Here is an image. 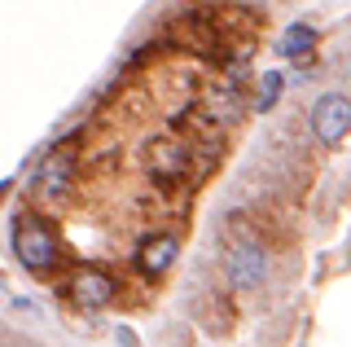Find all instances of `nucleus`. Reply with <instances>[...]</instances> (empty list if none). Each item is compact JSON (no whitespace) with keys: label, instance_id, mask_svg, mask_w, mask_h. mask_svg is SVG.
Segmentation results:
<instances>
[{"label":"nucleus","instance_id":"7","mask_svg":"<svg viewBox=\"0 0 351 347\" xmlns=\"http://www.w3.org/2000/svg\"><path fill=\"white\" fill-rule=\"evenodd\" d=\"M312 49H316V31L307 23H290V27H285V36H281V53H285V58H307Z\"/></svg>","mask_w":351,"mask_h":347},{"label":"nucleus","instance_id":"5","mask_svg":"<svg viewBox=\"0 0 351 347\" xmlns=\"http://www.w3.org/2000/svg\"><path fill=\"white\" fill-rule=\"evenodd\" d=\"M176 255H180V237L176 233H154V237L141 242V251H136L145 273H167V268L176 264Z\"/></svg>","mask_w":351,"mask_h":347},{"label":"nucleus","instance_id":"6","mask_svg":"<svg viewBox=\"0 0 351 347\" xmlns=\"http://www.w3.org/2000/svg\"><path fill=\"white\" fill-rule=\"evenodd\" d=\"M71 295H75V303H84V308H101V303L114 299V281H110L101 268H84V273H75V281H71Z\"/></svg>","mask_w":351,"mask_h":347},{"label":"nucleus","instance_id":"2","mask_svg":"<svg viewBox=\"0 0 351 347\" xmlns=\"http://www.w3.org/2000/svg\"><path fill=\"white\" fill-rule=\"evenodd\" d=\"M312 132L325 141V145H338L351 132V97L343 93H325L312 110Z\"/></svg>","mask_w":351,"mask_h":347},{"label":"nucleus","instance_id":"4","mask_svg":"<svg viewBox=\"0 0 351 347\" xmlns=\"http://www.w3.org/2000/svg\"><path fill=\"white\" fill-rule=\"evenodd\" d=\"M71 176H75V158L66 154V149H53L36 171V193L40 198H62V193L71 189Z\"/></svg>","mask_w":351,"mask_h":347},{"label":"nucleus","instance_id":"3","mask_svg":"<svg viewBox=\"0 0 351 347\" xmlns=\"http://www.w3.org/2000/svg\"><path fill=\"white\" fill-rule=\"evenodd\" d=\"M263 273H268V255H263L259 242H241V246L228 251V281H233L237 290L259 286Z\"/></svg>","mask_w":351,"mask_h":347},{"label":"nucleus","instance_id":"1","mask_svg":"<svg viewBox=\"0 0 351 347\" xmlns=\"http://www.w3.org/2000/svg\"><path fill=\"white\" fill-rule=\"evenodd\" d=\"M14 251L31 273H44V268H53V259H58V242H53V233L44 229L40 220H18L14 224Z\"/></svg>","mask_w":351,"mask_h":347},{"label":"nucleus","instance_id":"9","mask_svg":"<svg viewBox=\"0 0 351 347\" xmlns=\"http://www.w3.org/2000/svg\"><path fill=\"white\" fill-rule=\"evenodd\" d=\"M277 97H281V75L272 71L268 80L259 84V110H272V106H277Z\"/></svg>","mask_w":351,"mask_h":347},{"label":"nucleus","instance_id":"8","mask_svg":"<svg viewBox=\"0 0 351 347\" xmlns=\"http://www.w3.org/2000/svg\"><path fill=\"white\" fill-rule=\"evenodd\" d=\"M149 163L162 171V176H176V171H184V149L176 145V141H154V145H149Z\"/></svg>","mask_w":351,"mask_h":347}]
</instances>
